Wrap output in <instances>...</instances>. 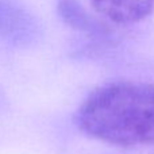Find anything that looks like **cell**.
I'll use <instances>...</instances> for the list:
<instances>
[{
	"instance_id": "6da1fadb",
	"label": "cell",
	"mask_w": 154,
	"mask_h": 154,
	"mask_svg": "<svg viewBox=\"0 0 154 154\" xmlns=\"http://www.w3.org/2000/svg\"><path fill=\"white\" fill-rule=\"evenodd\" d=\"M77 127L115 146L154 145V87L116 81L85 97L75 115Z\"/></svg>"
},
{
	"instance_id": "7a4b0ae2",
	"label": "cell",
	"mask_w": 154,
	"mask_h": 154,
	"mask_svg": "<svg viewBox=\"0 0 154 154\" xmlns=\"http://www.w3.org/2000/svg\"><path fill=\"white\" fill-rule=\"evenodd\" d=\"M41 27L37 18L16 0H0V41L16 46L38 39Z\"/></svg>"
},
{
	"instance_id": "3957f363",
	"label": "cell",
	"mask_w": 154,
	"mask_h": 154,
	"mask_svg": "<svg viewBox=\"0 0 154 154\" xmlns=\"http://www.w3.org/2000/svg\"><path fill=\"white\" fill-rule=\"evenodd\" d=\"M91 3L104 18L120 24L142 20L154 7V0H91Z\"/></svg>"
},
{
	"instance_id": "277c9868",
	"label": "cell",
	"mask_w": 154,
	"mask_h": 154,
	"mask_svg": "<svg viewBox=\"0 0 154 154\" xmlns=\"http://www.w3.org/2000/svg\"><path fill=\"white\" fill-rule=\"evenodd\" d=\"M58 12L61 18L72 27L82 31H99L100 24L82 7L80 0H58Z\"/></svg>"
}]
</instances>
